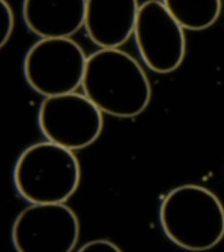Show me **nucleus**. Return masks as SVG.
<instances>
[{
	"label": "nucleus",
	"mask_w": 224,
	"mask_h": 252,
	"mask_svg": "<svg viewBox=\"0 0 224 252\" xmlns=\"http://www.w3.org/2000/svg\"><path fill=\"white\" fill-rule=\"evenodd\" d=\"M82 88L102 113L121 118L142 113L152 97L150 82L141 65L118 49H100L88 57Z\"/></svg>",
	"instance_id": "obj_1"
},
{
	"label": "nucleus",
	"mask_w": 224,
	"mask_h": 252,
	"mask_svg": "<svg viewBox=\"0 0 224 252\" xmlns=\"http://www.w3.org/2000/svg\"><path fill=\"white\" fill-rule=\"evenodd\" d=\"M161 228L169 240L185 250L203 252L224 237V207L209 189L185 185L171 190L160 206Z\"/></svg>",
	"instance_id": "obj_2"
},
{
	"label": "nucleus",
	"mask_w": 224,
	"mask_h": 252,
	"mask_svg": "<svg viewBox=\"0 0 224 252\" xmlns=\"http://www.w3.org/2000/svg\"><path fill=\"white\" fill-rule=\"evenodd\" d=\"M13 177L18 193L30 203H64L77 191L81 169L72 151L47 141L20 155Z\"/></svg>",
	"instance_id": "obj_3"
},
{
	"label": "nucleus",
	"mask_w": 224,
	"mask_h": 252,
	"mask_svg": "<svg viewBox=\"0 0 224 252\" xmlns=\"http://www.w3.org/2000/svg\"><path fill=\"white\" fill-rule=\"evenodd\" d=\"M87 59L71 39H41L26 54L25 77L30 87L46 97L74 93L82 85Z\"/></svg>",
	"instance_id": "obj_4"
},
{
	"label": "nucleus",
	"mask_w": 224,
	"mask_h": 252,
	"mask_svg": "<svg viewBox=\"0 0 224 252\" xmlns=\"http://www.w3.org/2000/svg\"><path fill=\"white\" fill-rule=\"evenodd\" d=\"M38 125L50 142L68 150H78L99 138L103 118L85 94L72 93L46 97L40 105Z\"/></svg>",
	"instance_id": "obj_5"
},
{
	"label": "nucleus",
	"mask_w": 224,
	"mask_h": 252,
	"mask_svg": "<svg viewBox=\"0 0 224 252\" xmlns=\"http://www.w3.org/2000/svg\"><path fill=\"white\" fill-rule=\"evenodd\" d=\"M79 232L78 218L67 205L33 204L15 219L12 240L17 252H71Z\"/></svg>",
	"instance_id": "obj_6"
},
{
	"label": "nucleus",
	"mask_w": 224,
	"mask_h": 252,
	"mask_svg": "<svg viewBox=\"0 0 224 252\" xmlns=\"http://www.w3.org/2000/svg\"><path fill=\"white\" fill-rule=\"evenodd\" d=\"M133 33L141 59L152 71L168 74L183 63L184 31L164 2L149 0L140 6Z\"/></svg>",
	"instance_id": "obj_7"
},
{
	"label": "nucleus",
	"mask_w": 224,
	"mask_h": 252,
	"mask_svg": "<svg viewBox=\"0 0 224 252\" xmlns=\"http://www.w3.org/2000/svg\"><path fill=\"white\" fill-rule=\"evenodd\" d=\"M136 0H89L85 26L89 38L102 49H116L134 31L138 14Z\"/></svg>",
	"instance_id": "obj_8"
},
{
	"label": "nucleus",
	"mask_w": 224,
	"mask_h": 252,
	"mask_svg": "<svg viewBox=\"0 0 224 252\" xmlns=\"http://www.w3.org/2000/svg\"><path fill=\"white\" fill-rule=\"evenodd\" d=\"M84 0H27L23 18L28 28L42 39L69 38L84 26Z\"/></svg>",
	"instance_id": "obj_9"
},
{
	"label": "nucleus",
	"mask_w": 224,
	"mask_h": 252,
	"mask_svg": "<svg viewBox=\"0 0 224 252\" xmlns=\"http://www.w3.org/2000/svg\"><path fill=\"white\" fill-rule=\"evenodd\" d=\"M163 2L182 28L190 31L211 27L222 11L219 0H165Z\"/></svg>",
	"instance_id": "obj_10"
},
{
	"label": "nucleus",
	"mask_w": 224,
	"mask_h": 252,
	"mask_svg": "<svg viewBox=\"0 0 224 252\" xmlns=\"http://www.w3.org/2000/svg\"><path fill=\"white\" fill-rule=\"evenodd\" d=\"M0 45L1 48L7 43L14 28V16L12 9L5 1H0Z\"/></svg>",
	"instance_id": "obj_11"
},
{
	"label": "nucleus",
	"mask_w": 224,
	"mask_h": 252,
	"mask_svg": "<svg viewBox=\"0 0 224 252\" xmlns=\"http://www.w3.org/2000/svg\"><path fill=\"white\" fill-rule=\"evenodd\" d=\"M77 252H123L114 243L107 239H96L84 244Z\"/></svg>",
	"instance_id": "obj_12"
}]
</instances>
